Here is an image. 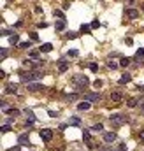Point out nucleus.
Returning <instances> with one entry per match:
<instances>
[{"label":"nucleus","instance_id":"f257e3e1","mask_svg":"<svg viewBox=\"0 0 144 151\" xmlns=\"http://www.w3.org/2000/svg\"><path fill=\"white\" fill-rule=\"evenodd\" d=\"M44 77L42 70H30V72H23L21 74V81L23 83H34V81H40Z\"/></svg>","mask_w":144,"mask_h":151},{"label":"nucleus","instance_id":"f03ea898","mask_svg":"<svg viewBox=\"0 0 144 151\" xmlns=\"http://www.w3.org/2000/svg\"><path fill=\"white\" fill-rule=\"evenodd\" d=\"M72 83L77 86V90H83V88H86L88 84H90V79H88L86 76H83V74H77V76L72 77Z\"/></svg>","mask_w":144,"mask_h":151},{"label":"nucleus","instance_id":"7ed1b4c3","mask_svg":"<svg viewBox=\"0 0 144 151\" xmlns=\"http://www.w3.org/2000/svg\"><path fill=\"white\" fill-rule=\"evenodd\" d=\"M127 116H123V114H113L111 116V123L113 125H123V123H127Z\"/></svg>","mask_w":144,"mask_h":151},{"label":"nucleus","instance_id":"20e7f679","mask_svg":"<svg viewBox=\"0 0 144 151\" xmlns=\"http://www.w3.org/2000/svg\"><path fill=\"white\" fill-rule=\"evenodd\" d=\"M39 135H40V139L44 141V142H49V141L53 139V132L49 130V128H44V130H40Z\"/></svg>","mask_w":144,"mask_h":151},{"label":"nucleus","instance_id":"39448f33","mask_svg":"<svg viewBox=\"0 0 144 151\" xmlns=\"http://www.w3.org/2000/svg\"><path fill=\"white\" fill-rule=\"evenodd\" d=\"M18 144H19V146H32V144H30L28 132H25V134H21L19 137H18Z\"/></svg>","mask_w":144,"mask_h":151},{"label":"nucleus","instance_id":"423d86ee","mask_svg":"<svg viewBox=\"0 0 144 151\" xmlns=\"http://www.w3.org/2000/svg\"><path fill=\"white\" fill-rule=\"evenodd\" d=\"M84 99H86L88 102H98V100L102 99V95L97 93V91H92V93H86V95H84Z\"/></svg>","mask_w":144,"mask_h":151},{"label":"nucleus","instance_id":"0eeeda50","mask_svg":"<svg viewBox=\"0 0 144 151\" xmlns=\"http://www.w3.org/2000/svg\"><path fill=\"white\" fill-rule=\"evenodd\" d=\"M28 90L30 91H42V90H46V86L40 83H28Z\"/></svg>","mask_w":144,"mask_h":151},{"label":"nucleus","instance_id":"6e6552de","mask_svg":"<svg viewBox=\"0 0 144 151\" xmlns=\"http://www.w3.org/2000/svg\"><path fill=\"white\" fill-rule=\"evenodd\" d=\"M125 16L128 18V19H135V18H139V11H135V9H125Z\"/></svg>","mask_w":144,"mask_h":151},{"label":"nucleus","instance_id":"1a4fd4ad","mask_svg":"<svg viewBox=\"0 0 144 151\" xmlns=\"http://www.w3.org/2000/svg\"><path fill=\"white\" fill-rule=\"evenodd\" d=\"M90 107H92V102H88V100L77 104V109H79V111H90Z\"/></svg>","mask_w":144,"mask_h":151},{"label":"nucleus","instance_id":"9d476101","mask_svg":"<svg viewBox=\"0 0 144 151\" xmlns=\"http://www.w3.org/2000/svg\"><path fill=\"white\" fill-rule=\"evenodd\" d=\"M104 141L105 142H113V141H116V132H105L104 134Z\"/></svg>","mask_w":144,"mask_h":151},{"label":"nucleus","instance_id":"9b49d317","mask_svg":"<svg viewBox=\"0 0 144 151\" xmlns=\"http://www.w3.org/2000/svg\"><path fill=\"white\" fill-rule=\"evenodd\" d=\"M121 99H123L121 91H113V93H111V100H113V102H120Z\"/></svg>","mask_w":144,"mask_h":151},{"label":"nucleus","instance_id":"f8f14e48","mask_svg":"<svg viewBox=\"0 0 144 151\" xmlns=\"http://www.w3.org/2000/svg\"><path fill=\"white\" fill-rule=\"evenodd\" d=\"M49 51H53V44L51 42H46V44L40 46V53H49Z\"/></svg>","mask_w":144,"mask_h":151},{"label":"nucleus","instance_id":"ddd939ff","mask_svg":"<svg viewBox=\"0 0 144 151\" xmlns=\"http://www.w3.org/2000/svg\"><path fill=\"white\" fill-rule=\"evenodd\" d=\"M6 91H7V93H12V95H14V93L18 91V84H14V83L7 84V86H6Z\"/></svg>","mask_w":144,"mask_h":151},{"label":"nucleus","instance_id":"4468645a","mask_svg":"<svg viewBox=\"0 0 144 151\" xmlns=\"http://www.w3.org/2000/svg\"><path fill=\"white\" fill-rule=\"evenodd\" d=\"M79 99V93H69V95H65V100L67 102H74V100Z\"/></svg>","mask_w":144,"mask_h":151},{"label":"nucleus","instance_id":"2eb2a0df","mask_svg":"<svg viewBox=\"0 0 144 151\" xmlns=\"http://www.w3.org/2000/svg\"><path fill=\"white\" fill-rule=\"evenodd\" d=\"M132 81V76L130 74H123L121 76V79H120V84H127V83Z\"/></svg>","mask_w":144,"mask_h":151},{"label":"nucleus","instance_id":"dca6fc26","mask_svg":"<svg viewBox=\"0 0 144 151\" xmlns=\"http://www.w3.org/2000/svg\"><path fill=\"white\" fill-rule=\"evenodd\" d=\"M55 28H56V32H62V30H65V21H63V19H58L56 25H55Z\"/></svg>","mask_w":144,"mask_h":151},{"label":"nucleus","instance_id":"f3484780","mask_svg":"<svg viewBox=\"0 0 144 151\" xmlns=\"http://www.w3.org/2000/svg\"><path fill=\"white\" fill-rule=\"evenodd\" d=\"M67 125H72V127L76 125V127H77V125H81V118H77V116H72V118L69 120V123H67Z\"/></svg>","mask_w":144,"mask_h":151},{"label":"nucleus","instance_id":"a211bd4d","mask_svg":"<svg viewBox=\"0 0 144 151\" xmlns=\"http://www.w3.org/2000/svg\"><path fill=\"white\" fill-rule=\"evenodd\" d=\"M144 58V47H139L137 53H135V62H139V60Z\"/></svg>","mask_w":144,"mask_h":151},{"label":"nucleus","instance_id":"6ab92c4d","mask_svg":"<svg viewBox=\"0 0 144 151\" xmlns=\"http://www.w3.org/2000/svg\"><path fill=\"white\" fill-rule=\"evenodd\" d=\"M58 69L62 70V72H65V70L69 69V65H67V62H65V60H60V62H58Z\"/></svg>","mask_w":144,"mask_h":151},{"label":"nucleus","instance_id":"aec40b11","mask_svg":"<svg viewBox=\"0 0 144 151\" xmlns=\"http://www.w3.org/2000/svg\"><path fill=\"white\" fill-rule=\"evenodd\" d=\"M90 30H93V28H92V25H88V23L81 25V34H88Z\"/></svg>","mask_w":144,"mask_h":151},{"label":"nucleus","instance_id":"412c9836","mask_svg":"<svg viewBox=\"0 0 144 151\" xmlns=\"http://www.w3.org/2000/svg\"><path fill=\"white\" fill-rule=\"evenodd\" d=\"M100 130H104V125H100V123H97V125L90 127V132H100Z\"/></svg>","mask_w":144,"mask_h":151},{"label":"nucleus","instance_id":"4be33fe9","mask_svg":"<svg viewBox=\"0 0 144 151\" xmlns=\"http://www.w3.org/2000/svg\"><path fill=\"white\" fill-rule=\"evenodd\" d=\"M137 102H139V99H128L127 100V105H128V107H137Z\"/></svg>","mask_w":144,"mask_h":151},{"label":"nucleus","instance_id":"5701e85b","mask_svg":"<svg viewBox=\"0 0 144 151\" xmlns=\"http://www.w3.org/2000/svg\"><path fill=\"white\" fill-rule=\"evenodd\" d=\"M7 55H9V49H7V47H2V51H0V58L6 60V58H7Z\"/></svg>","mask_w":144,"mask_h":151},{"label":"nucleus","instance_id":"b1692460","mask_svg":"<svg viewBox=\"0 0 144 151\" xmlns=\"http://www.w3.org/2000/svg\"><path fill=\"white\" fill-rule=\"evenodd\" d=\"M19 41V35H9V44H16Z\"/></svg>","mask_w":144,"mask_h":151},{"label":"nucleus","instance_id":"393cba45","mask_svg":"<svg viewBox=\"0 0 144 151\" xmlns=\"http://www.w3.org/2000/svg\"><path fill=\"white\" fill-rule=\"evenodd\" d=\"M90 139H92V137H90V130H84V132H83V141H84V142H90Z\"/></svg>","mask_w":144,"mask_h":151},{"label":"nucleus","instance_id":"a878e982","mask_svg":"<svg viewBox=\"0 0 144 151\" xmlns=\"http://www.w3.org/2000/svg\"><path fill=\"white\" fill-rule=\"evenodd\" d=\"M120 65L121 67H128V65H130V58H125V56H123L121 62H120Z\"/></svg>","mask_w":144,"mask_h":151},{"label":"nucleus","instance_id":"bb28decb","mask_svg":"<svg viewBox=\"0 0 144 151\" xmlns=\"http://www.w3.org/2000/svg\"><path fill=\"white\" fill-rule=\"evenodd\" d=\"M23 112H25V114H26V116H28V120H35V114H34V112H32V111H30V109H25Z\"/></svg>","mask_w":144,"mask_h":151},{"label":"nucleus","instance_id":"cd10ccee","mask_svg":"<svg viewBox=\"0 0 144 151\" xmlns=\"http://www.w3.org/2000/svg\"><path fill=\"white\" fill-rule=\"evenodd\" d=\"M53 14H55V16H56V18H62V19H65V14H63V12H62V11H60V9H56V11L53 12Z\"/></svg>","mask_w":144,"mask_h":151},{"label":"nucleus","instance_id":"c85d7f7f","mask_svg":"<svg viewBox=\"0 0 144 151\" xmlns=\"http://www.w3.org/2000/svg\"><path fill=\"white\" fill-rule=\"evenodd\" d=\"M107 67H109L111 70H116L118 69V63H116V62H107Z\"/></svg>","mask_w":144,"mask_h":151},{"label":"nucleus","instance_id":"c756f323","mask_svg":"<svg viewBox=\"0 0 144 151\" xmlns=\"http://www.w3.org/2000/svg\"><path fill=\"white\" fill-rule=\"evenodd\" d=\"M6 112H7V114H11V116H16V114H19V111H18V109H7Z\"/></svg>","mask_w":144,"mask_h":151},{"label":"nucleus","instance_id":"7c9ffc66","mask_svg":"<svg viewBox=\"0 0 144 151\" xmlns=\"http://www.w3.org/2000/svg\"><path fill=\"white\" fill-rule=\"evenodd\" d=\"M30 39H32V41H39V34H35V32H30Z\"/></svg>","mask_w":144,"mask_h":151},{"label":"nucleus","instance_id":"2f4dec72","mask_svg":"<svg viewBox=\"0 0 144 151\" xmlns=\"http://www.w3.org/2000/svg\"><path fill=\"white\" fill-rule=\"evenodd\" d=\"M93 86H95V88H102V86H104V83H102V79H97V81L93 83Z\"/></svg>","mask_w":144,"mask_h":151},{"label":"nucleus","instance_id":"473e14b6","mask_svg":"<svg viewBox=\"0 0 144 151\" xmlns=\"http://www.w3.org/2000/svg\"><path fill=\"white\" fill-rule=\"evenodd\" d=\"M77 35H79V34H76V32H70V34H67V39H69V41H72V39H76Z\"/></svg>","mask_w":144,"mask_h":151},{"label":"nucleus","instance_id":"72a5a7b5","mask_svg":"<svg viewBox=\"0 0 144 151\" xmlns=\"http://www.w3.org/2000/svg\"><path fill=\"white\" fill-rule=\"evenodd\" d=\"M90 70H92V72H97V70H98V65L95 63V62H93V63H90Z\"/></svg>","mask_w":144,"mask_h":151},{"label":"nucleus","instance_id":"f704fd0d","mask_svg":"<svg viewBox=\"0 0 144 151\" xmlns=\"http://www.w3.org/2000/svg\"><path fill=\"white\" fill-rule=\"evenodd\" d=\"M0 130H2V134H7V132H11V127H9V125H4Z\"/></svg>","mask_w":144,"mask_h":151},{"label":"nucleus","instance_id":"c9c22d12","mask_svg":"<svg viewBox=\"0 0 144 151\" xmlns=\"http://www.w3.org/2000/svg\"><path fill=\"white\" fill-rule=\"evenodd\" d=\"M67 55H69V56H77V55H79V51H77V49H70Z\"/></svg>","mask_w":144,"mask_h":151},{"label":"nucleus","instance_id":"e433bc0d","mask_svg":"<svg viewBox=\"0 0 144 151\" xmlns=\"http://www.w3.org/2000/svg\"><path fill=\"white\" fill-rule=\"evenodd\" d=\"M30 58H39V51H30Z\"/></svg>","mask_w":144,"mask_h":151},{"label":"nucleus","instance_id":"4c0bfd02","mask_svg":"<svg viewBox=\"0 0 144 151\" xmlns=\"http://www.w3.org/2000/svg\"><path fill=\"white\" fill-rule=\"evenodd\" d=\"M19 47H21V49H28V47H30V42H21V44H19Z\"/></svg>","mask_w":144,"mask_h":151},{"label":"nucleus","instance_id":"58836bf2","mask_svg":"<svg viewBox=\"0 0 144 151\" xmlns=\"http://www.w3.org/2000/svg\"><path fill=\"white\" fill-rule=\"evenodd\" d=\"M116 151H127V146H125L123 142H121V144L118 146V148H116Z\"/></svg>","mask_w":144,"mask_h":151},{"label":"nucleus","instance_id":"ea45409f","mask_svg":"<svg viewBox=\"0 0 144 151\" xmlns=\"http://www.w3.org/2000/svg\"><path fill=\"white\" fill-rule=\"evenodd\" d=\"M98 26H100V21H97V19H95V21H92V28H93V30L98 28Z\"/></svg>","mask_w":144,"mask_h":151},{"label":"nucleus","instance_id":"a19ab883","mask_svg":"<svg viewBox=\"0 0 144 151\" xmlns=\"http://www.w3.org/2000/svg\"><path fill=\"white\" fill-rule=\"evenodd\" d=\"M139 107L144 111V97H142V99H139Z\"/></svg>","mask_w":144,"mask_h":151},{"label":"nucleus","instance_id":"79ce46f5","mask_svg":"<svg viewBox=\"0 0 144 151\" xmlns=\"http://www.w3.org/2000/svg\"><path fill=\"white\" fill-rule=\"evenodd\" d=\"M37 26H39V28H46V26H47V23H44V21H40V23H37Z\"/></svg>","mask_w":144,"mask_h":151},{"label":"nucleus","instance_id":"37998d69","mask_svg":"<svg viewBox=\"0 0 144 151\" xmlns=\"http://www.w3.org/2000/svg\"><path fill=\"white\" fill-rule=\"evenodd\" d=\"M0 35L6 37V35H11V32H9V30H2V34H0Z\"/></svg>","mask_w":144,"mask_h":151},{"label":"nucleus","instance_id":"c03bdc74","mask_svg":"<svg viewBox=\"0 0 144 151\" xmlns=\"http://www.w3.org/2000/svg\"><path fill=\"white\" fill-rule=\"evenodd\" d=\"M125 42H127L128 46H132V44H134V41H132V39H130V37H127V39H125Z\"/></svg>","mask_w":144,"mask_h":151},{"label":"nucleus","instance_id":"a18cd8bd","mask_svg":"<svg viewBox=\"0 0 144 151\" xmlns=\"http://www.w3.org/2000/svg\"><path fill=\"white\" fill-rule=\"evenodd\" d=\"M49 116H51V118H56L58 114H56V112H55V111H49Z\"/></svg>","mask_w":144,"mask_h":151},{"label":"nucleus","instance_id":"49530a36","mask_svg":"<svg viewBox=\"0 0 144 151\" xmlns=\"http://www.w3.org/2000/svg\"><path fill=\"white\" fill-rule=\"evenodd\" d=\"M58 128H60V130H62V132H63L65 128H67V125H65V123H62V125H60V127H58Z\"/></svg>","mask_w":144,"mask_h":151},{"label":"nucleus","instance_id":"de8ad7c7","mask_svg":"<svg viewBox=\"0 0 144 151\" xmlns=\"http://www.w3.org/2000/svg\"><path fill=\"white\" fill-rule=\"evenodd\" d=\"M9 151H21V148H19V146H16V148H11Z\"/></svg>","mask_w":144,"mask_h":151},{"label":"nucleus","instance_id":"09e8293b","mask_svg":"<svg viewBox=\"0 0 144 151\" xmlns=\"http://www.w3.org/2000/svg\"><path fill=\"white\" fill-rule=\"evenodd\" d=\"M139 137H141V139L144 141V130H141V134H139Z\"/></svg>","mask_w":144,"mask_h":151},{"label":"nucleus","instance_id":"8fccbe9b","mask_svg":"<svg viewBox=\"0 0 144 151\" xmlns=\"http://www.w3.org/2000/svg\"><path fill=\"white\" fill-rule=\"evenodd\" d=\"M102 151H111V148H104V149H102Z\"/></svg>","mask_w":144,"mask_h":151},{"label":"nucleus","instance_id":"3c124183","mask_svg":"<svg viewBox=\"0 0 144 151\" xmlns=\"http://www.w3.org/2000/svg\"><path fill=\"white\" fill-rule=\"evenodd\" d=\"M127 2H128V4H134V0H127Z\"/></svg>","mask_w":144,"mask_h":151}]
</instances>
